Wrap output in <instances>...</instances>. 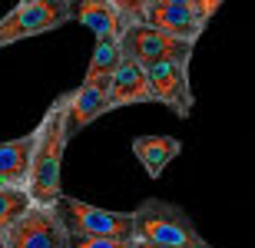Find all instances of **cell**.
<instances>
[{
    "label": "cell",
    "mask_w": 255,
    "mask_h": 248,
    "mask_svg": "<svg viewBox=\"0 0 255 248\" xmlns=\"http://www.w3.org/2000/svg\"><path fill=\"white\" fill-rule=\"evenodd\" d=\"M73 20V0H33V3H17V7L0 17V50L20 40L40 37L50 30L63 27Z\"/></svg>",
    "instance_id": "cell-3"
},
{
    "label": "cell",
    "mask_w": 255,
    "mask_h": 248,
    "mask_svg": "<svg viewBox=\"0 0 255 248\" xmlns=\"http://www.w3.org/2000/svg\"><path fill=\"white\" fill-rule=\"evenodd\" d=\"M57 212L63 219L66 232L73 235H100V239H132V212H113V209H96L90 202L60 195Z\"/></svg>",
    "instance_id": "cell-4"
},
{
    "label": "cell",
    "mask_w": 255,
    "mask_h": 248,
    "mask_svg": "<svg viewBox=\"0 0 255 248\" xmlns=\"http://www.w3.org/2000/svg\"><path fill=\"white\" fill-rule=\"evenodd\" d=\"M182 153V143L176 136H136L132 139V156L139 159L149 179H159L166 165Z\"/></svg>",
    "instance_id": "cell-11"
},
{
    "label": "cell",
    "mask_w": 255,
    "mask_h": 248,
    "mask_svg": "<svg viewBox=\"0 0 255 248\" xmlns=\"http://www.w3.org/2000/svg\"><path fill=\"white\" fill-rule=\"evenodd\" d=\"M189 60L192 57H169L159 60V63H149L146 77H149V86L156 93V103H162L166 109L186 119L192 113V83H189Z\"/></svg>",
    "instance_id": "cell-6"
},
{
    "label": "cell",
    "mask_w": 255,
    "mask_h": 248,
    "mask_svg": "<svg viewBox=\"0 0 255 248\" xmlns=\"http://www.w3.org/2000/svg\"><path fill=\"white\" fill-rule=\"evenodd\" d=\"M20 3H33V0H20Z\"/></svg>",
    "instance_id": "cell-23"
},
{
    "label": "cell",
    "mask_w": 255,
    "mask_h": 248,
    "mask_svg": "<svg viewBox=\"0 0 255 248\" xmlns=\"http://www.w3.org/2000/svg\"><path fill=\"white\" fill-rule=\"evenodd\" d=\"M222 3H226V0H192V7H196V10H199V13H202L206 20H212V17H216V10L222 7Z\"/></svg>",
    "instance_id": "cell-18"
},
{
    "label": "cell",
    "mask_w": 255,
    "mask_h": 248,
    "mask_svg": "<svg viewBox=\"0 0 255 248\" xmlns=\"http://www.w3.org/2000/svg\"><path fill=\"white\" fill-rule=\"evenodd\" d=\"M33 146H37V129L20 136V139L0 143V175L7 179V185L27 189L30 163H33Z\"/></svg>",
    "instance_id": "cell-12"
},
{
    "label": "cell",
    "mask_w": 255,
    "mask_h": 248,
    "mask_svg": "<svg viewBox=\"0 0 255 248\" xmlns=\"http://www.w3.org/2000/svg\"><path fill=\"white\" fill-rule=\"evenodd\" d=\"M116 7V13L123 17V30L129 27V23H139L142 17H146V7H149V0H110Z\"/></svg>",
    "instance_id": "cell-16"
},
{
    "label": "cell",
    "mask_w": 255,
    "mask_h": 248,
    "mask_svg": "<svg viewBox=\"0 0 255 248\" xmlns=\"http://www.w3.org/2000/svg\"><path fill=\"white\" fill-rule=\"evenodd\" d=\"M129 248H162V245H152V242H142V239H132Z\"/></svg>",
    "instance_id": "cell-19"
},
{
    "label": "cell",
    "mask_w": 255,
    "mask_h": 248,
    "mask_svg": "<svg viewBox=\"0 0 255 248\" xmlns=\"http://www.w3.org/2000/svg\"><path fill=\"white\" fill-rule=\"evenodd\" d=\"M132 239L162 248H212L189 219V212L162 199H146L132 212Z\"/></svg>",
    "instance_id": "cell-2"
},
{
    "label": "cell",
    "mask_w": 255,
    "mask_h": 248,
    "mask_svg": "<svg viewBox=\"0 0 255 248\" xmlns=\"http://www.w3.org/2000/svg\"><path fill=\"white\" fill-rule=\"evenodd\" d=\"M73 20L83 23L96 40L123 37V17L116 13V7L110 0H73Z\"/></svg>",
    "instance_id": "cell-13"
},
{
    "label": "cell",
    "mask_w": 255,
    "mask_h": 248,
    "mask_svg": "<svg viewBox=\"0 0 255 248\" xmlns=\"http://www.w3.org/2000/svg\"><path fill=\"white\" fill-rule=\"evenodd\" d=\"M113 113L110 103V83L100 80H83L70 93V136H76L80 129H86L90 123H96L100 116Z\"/></svg>",
    "instance_id": "cell-9"
},
{
    "label": "cell",
    "mask_w": 255,
    "mask_h": 248,
    "mask_svg": "<svg viewBox=\"0 0 255 248\" xmlns=\"http://www.w3.org/2000/svg\"><path fill=\"white\" fill-rule=\"evenodd\" d=\"M66 143H70V93L57 96L37 123V146H33V163L27 175V192L40 205H53L63 195L60 165H63Z\"/></svg>",
    "instance_id": "cell-1"
},
{
    "label": "cell",
    "mask_w": 255,
    "mask_h": 248,
    "mask_svg": "<svg viewBox=\"0 0 255 248\" xmlns=\"http://www.w3.org/2000/svg\"><path fill=\"white\" fill-rule=\"evenodd\" d=\"M132 239H100V235H73L70 232V248H129Z\"/></svg>",
    "instance_id": "cell-17"
},
{
    "label": "cell",
    "mask_w": 255,
    "mask_h": 248,
    "mask_svg": "<svg viewBox=\"0 0 255 248\" xmlns=\"http://www.w3.org/2000/svg\"><path fill=\"white\" fill-rule=\"evenodd\" d=\"M120 43H123V57L136 60L139 67H149V63H159V60H169V57H192V47H196V43L176 40L162 30L149 27L146 20L129 23L123 30Z\"/></svg>",
    "instance_id": "cell-7"
},
{
    "label": "cell",
    "mask_w": 255,
    "mask_h": 248,
    "mask_svg": "<svg viewBox=\"0 0 255 248\" xmlns=\"http://www.w3.org/2000/svg\"><path fill=\"white\" fill-rule=\"evenodd\" d=\"M7 248H70V232L57 205L33 202L7 229Z\"/></svg>",
    "instance_id": "cell-5"
},
{
    "label": "cell",
    "mask_w": 255,
    "mask_h": 248,
    "mask_svg": "<svg viewBox=\"0 0 255 248\" xmlns=\"http://www.w3.org/2000/svg\"><path fill=\"white\" fill-rule=\"evenodd\" d=\"M142 20L176 40H186V43H196L209 27V20L192 3H149Z\"/></svg>",
    "instance_id": "cell-8"
},
{
    "label": "cell",
    "mask_w": 255,
    "mask_h": 248,
    "mask_svg": "<svg viewBox=\"0 0 255 248\" xmlns=\"http://www.w3.org/2000/svg\"><path fill=\"white\" fill-rule=\"evenodd\" d=\"M110 103H113V109H120V106L156 103V93H152V86H149V77H146V70H142L136 60L123 57L120 70H116L113 80H110Z\"/></svg>",
    "instance_id": "cell-10"
},
{
    "label": "cell",
    "mask_w": 255,
    "mask_h": 248,
    "mask_svg": "<svg viewBox=\"0 0 255 248\" xmlns=\"http://www.w3.org/2000/svg\"><path fill=\"white\" fill-rule=\"evenodd\" d=\"M123 63V43L120 37H100L93 47V57H90V67H86L83 80H100V83H110L113 73Z\"/></svg>",
    "instance_id": "cell-14"
},
{
    "label": "cell",
    "mask_w": 255,
    "mask_h": 248,
    "mask_svg": "<svg viewBox=\"0 0 255 248\" xmlns=\"http://www.w3.org/2000/svg\"><path fill=\"white\" fill-rule=\"evenodd\" d=\"M149 3H192V0H149Z\"/></svg>",
    "instance_id": "cell-20"
},
{
    "label": "cell",
    "mask_w": 255,
    "mask_h": 248,
    "mask_svg": "<svg viewBox=\"0 0 255 248\" xmlns=\"http://www.w3.org/2000/svg\"><path fill=\"white\" fill-rule=\"evenodd\" d=\"M33 205L27 189H17V185H3L0 189V239L7 235V229L23 215V212Z\"/></svg>",
    "instance_id": "cell-15"
},
{
    "label": "cell",
    "mask_w": 255,
    "mask_h": 248,
    "mask_svg": "<svg viewBox=\"0 0 255 248\" xmlns=\"http://www.w3.org/2000/svg\"><path fill=\"white\" fill-rule=\"evenodd\" d=\"M3 185H7V179H3V175H0V189H3Z\"/></svg>",
    "instance_id": "cell-22"
},
{
    "label": "cell",
    "mask_w": 255,
    "mask_h": 248,
    "mask_svg": "<svg viewBox=\"0 0 255 248\" xmlns=\"http://www.w3.org/2000/svg\"><path fill=\"white\" fill-rule=\"evenodd\" d=\"M0 248H7V235H3V239H0Z\"/></svg>",
    "instance_id": "cell-21"
}]
</instances>
